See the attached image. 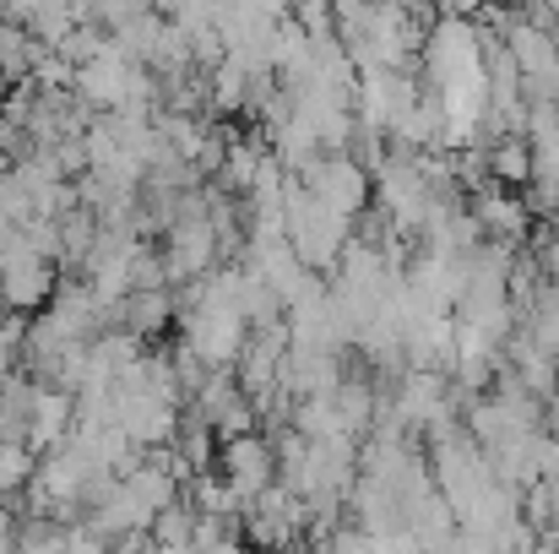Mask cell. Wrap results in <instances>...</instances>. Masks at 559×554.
<instances>
[{
  "label": "cell",
  "mask_w": 559,
  "mask_h": 554,
  "mask_svg": "<svg viewBox=\"0 0 559 554\" xmlns=\"http://www.w3.org/2000/svg\"><path fill=\"white\" fill-rule=\"evenodd\" d=\"M49 299H55V261L22 228H5L0 234V310L22 316Z\"/></svg>",
  "instance_id": "cell-1"
},
{
  "label": "cell",
  "mask_w": 559,
  "mask_h": 554,
  "mask_svg": "<svg viewBox=\"0 0 559 554\" xmlns=\"http://www.w3.org/2000/svg\"><path fill=\"white\" fill-rule=\"evenodd\" d=\"M299 185H305L310 201H321V207L337 212V217H359L374 190L370 169H365L354 153H321V158L299 175Z\"/></svg>",
  "instance_id": "cell-2"
},
{
  "label": "cell",
  "mask_w": 559,
  "mask_h": 554,
  "mask_svg": "<svg viewBox=\"0 0 559 554\" xmlns=\"http://www.w3.org/2000/svg\"><path fill=\"white\" fill-rule=\"evenodd\" d=\"M212 473L228 484V495L239 500V511L266 490L277 484V457H272V440L266 435H234V440H217V457H212Z\"/></svg>",
  "instance_id": "cell-3"
},
{
  "label": "cell",
  "mask_w": 559,
  "mask_h": 554,
  "mask_svg": "<svg viewBox=\"0 0 559 554\" xmlns=\"http://www.w3.org/2000/svg\"><path fill=\"white\" fill-rule=\"evenodd\" d=\"M473 217H478V228L495 239V245H516L527 228H533V217H527V207H522V196H511L500 180H489L484 190H473V207H467Z\"/></svg>",
  "instance_id": "cell-4"
},
{
  "label": "cell",
  "mask_w": 559,
  "mask_h": 554,
  "mask_svg": "<svg viewBox=\"0 0 559 554\" xmlns=\"http://www.w3.org/2000/svg\"><path fill=\"white\" fill-rule=\"evenodd\" d=\"M169 316H175L169 288H131V294L120 299V332H131V338H153V332H164Z\"/></svg>",
  "instance_id": "cell-5"
},
{
  "label": "cell",
  "mask_w": 559,
  "mask_h": 554,
  "mask_svg": "<svg viewBox=\"0 0 559 554\" xmlns=\"http://www.w3.org/2000/svg\"><path fill=\"white\" fill-rule=\"evenodd\" d=\"M489 180H500V185H527L533 180V153H527L522 137H500V142H489Z\"/></svg>",
  "instance_id": "cell-6"
},
{
  "label": "cell",
  "mask_w": 559,
  "mask_h": 554,
  "mask_svg": "<svg viewBox=\"0 0 559 554\" xmlns=\"http://www.w3.org/2000/svg\"><path fill=\"white\" fill-rule=\"evenodd\" d=\"M16 359H22V321L11 310H0V380L11 375Z\"/></svg>",
  "instance_id": "cell-7"
},
{
  "label": "cell",
  "mask_w": 559,
  "mask_h": 554,
  "mask_svg": "<svg viewBox=\"0 0 559 554\" xmlns=\"http://www.w3.org/2000/svg\"><path fill=\"white\" fill-rule=\"evenodd\" d=\"M66 554H109V539H98L87 522H71V539H66Z\"/></svg>",
  "instance_id": "cell-8"
}]
</instances>
